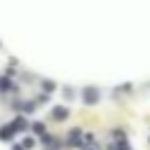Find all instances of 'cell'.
<instances>
[{"label": "cell", "mask_w": 150, "mask_h": 150, "mask_svg": "<svg viewBox=\"0 0 150 150\" xmlns=\"http://www.w3.org/2000/svg\"><path fill=\"white\" fill-rule=\"evenodd\" d=\"M82 98H84V103H87V105H91V103H96V101H98V91H96L94 87H87Z\"/></svg>", "instance_id": "1"}, {"label": "cell", "mask_w": 150, "mask_h": 150, "mask_svg": "<svg viewBox=\"0 0 150 150\" xmlns=\"http://www.w3.org/2000/svg\"><path fill=\"white\" fill-rule=\"evenodd\" d=\"M52 117H54V120H66V117H68V108H63V105H56V108L52 110Z\"/></svg>", "instance_id": "2"}, {"label": "cell", "mask_w": 150, "mask_h": 150, "mask_svg": "<svg viewBox=\"0 0 150 150\" xmlns=\"http://www.w3.org/2000/svg\"><path fill=\"white\" fill-rule=\"evenodd\" d=\"M14 134H16V127H14V124H7V127H2V129H0V138H5V141H7V138H12Z\"/></svg>", "instance_id": "3"}, {"label": "cell", "mask_w": 150, "mask_h": 150, "mask_svg": "<svg viewBox=\"0 0 150 150\" xmlns=\"http://www.w3.org/2000/svg\"><path fill=\"white\" fill-rule=\"evenodd\" d=\"M80 138H82V131L80 129H70V145L80 143Z\"/></svg>", "instance_id": "4"}, {"label": "cell", "mask_w": 150, "mask_h": 150, "mask_svg": "<svg viewBox=\"0 0 150 150\" xmlns=\"http://www.w3.org/2000/svg\"><path fill=\"white\" fill-rule=\"evenodd\" d=\"M42 89H45V91H52V89H54V82H42Z\"/></svg>", "instance_id": "5"}, {"label": "cell", "mask_w": 150, "mask_h": 150, "mask_svg": "<svg viewBox=\"0 0 150 150\" xmlns=\"http://www.w3.org/2000/svg\"><path fill=\"white\" fill-rule=\"evenodd\" d=\"M42 129H45V127H42L40 122H35V124H33V131H35V134H42Z\"/></svg>", "instance_id": "6"}, {"label": "cell", "mask_w": 150, "mask_h": 150, "mask_svg": "<svg viewBox=\"0 0 150 150\" xmlns=\"http://www.w3.org/2000/svg\"><path fill=\"white\" fill-rule=\"evenodd\" d=\"M33 143H35L33 138H23V143H21V145H23V148H33Z\"/></svg>", "instance_id": "7"}, {"label": "cell", "mask_w": 150, "mask_h": 150, "mask_svg": "<svg viewBox=\"0 0 150 150\" xmlns=\"http://www.w3.org/2000/svg\"><path fill=\"white\" fill-rule=\"evenodd\" d=\"M115 138H117V141H124V134H122V131L117 129V131H115Z\"/></svg>", "instance_id": "8"}, {"label": "cell", "mask_w": 150, "mask_h": 150, "mask_svg": "<svg viewBox=\"0 0 150 150\" xmlns=\"http://www.w3.org/2000/svg\"><path fill=\"white\" fill-rule=\"evenodd\" d=\"M14 150H23V145H14Z\"/></svg>", "instance_id": "9"}, {"label": "cell", "mask_w": 150, "mask_h": 150, "mask_svg": "<svg viewBox=\"0 0 150 150\" xmlns=\"http://www.w3.org/2000/svg\"><path fill=\"white\" fill-rule=\"evenodd\" d=\"M84 150H98V148H96V145H91V148H84Z\"/></svg>", "instance_id": "10"}]
</instances>
